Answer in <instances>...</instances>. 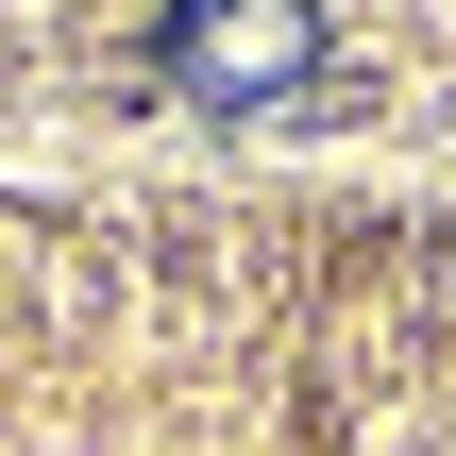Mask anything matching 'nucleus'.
I'll use <instances>...</instances> for the list:
<instances>
[{
  "label": "nucleus",
  "instance_id": "nucleus-1",
  "mask_svg": "<svg viewBox=\"0 0 456 456\" xmlns=\"http://www.w3.org/2000/svg\"><path fill=\"white\" fill-rule=\"evenodd\" d=\"M169 85L186 102H288L322 68V0H169Z\"/></svg>",
  "mask_w": 456,
  "mask_h": 456
}]
</instances>
